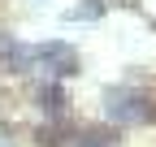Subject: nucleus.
Returning a JSON list of instances; mask_svg holds the SVG:
<instances>
[{
    "label": "nucleus",
    "instance_id": "4",
    "mask_svg": "<svg viewBox=\"0 0 156 147\" xmlns=\"http://www.w3.org/2000/svg\"><path fill=\"white\" fill-rule=\"evenodd\" d=\"M35 95L44 100V113H48V117H61V108H65V91H61V87H52V82H44V87L35 91Z\"/></svg>",
    "mask_w": 156,
    "mask_h": 147
},
{
    "label": "nucleus",
    "instance_id": "2",
    "mask_svg": "<svg viewBox=\"0 0 156 147\" xmlns=\"http://www.w3.org/2000/svg\"><path fill=\"white\" fill-rule=\"evenodd\" d=\"M30 61H39V69H48V74H56V78H69V74L78 69V56H74V48L69 43H39V48H30Z\"/></svg>",
    "mask_w": 156,
    "mask_h": 147
},
{
    "label": "nucleus",
    "instance_id": "1",
    "mask_svg": "<svg viewBox=\"0 0 156 147\" xmlns=\"http://www.w3.org/2000/svg\"><path fill=\"white\" fill-rule=\"evenodd\" d=\"M108 117L113 121H152L156 104L134 87H117V91H108Z\"/></svg>",
    "mask_w": 156,
    "mask_h": 147
},
{
    "label": "nucleus",
    "instance_id": "3",
    "mask_svg": "<svg viewBox=\"0 0 156 147\" xmlns=\"http://www.w3.org/2000/svg\"><path fill=\"white\" fill-rule=\"evenodd\" d=\"M0 65L5 69H30V48L17 43L13 35H5V39H0Z\"/></svg>",
    "mask_w": 156,
    "mask_h": 147
}]
</instances>
